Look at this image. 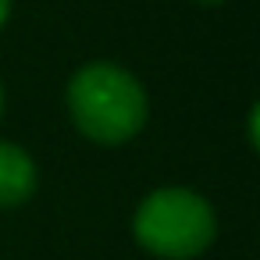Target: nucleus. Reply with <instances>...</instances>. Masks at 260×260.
<instances>
[{
    "label": "nucleus",
    "mask_w": 260,
    "mask_h": 260,
    "mask_svg": "<svg viewBox=\"0 0 260 260\" xmlns=\"http://www.w3.org/2000/svg\"><path fill=\"white\" fill-rule=\"evenodd\" d=\"M36 192V160L18 146L0 139V207H18Z\"/></svg>",
    "instance_id": "7ed1b4c3"
},
{
    "label": "nucleus",
    "mask_w": 260,
    "mask_h": 260,
    "mask_svg": "<svg viewBox=\"0 0 260 260\" xmlns=\"http://www.w3.org/2000/svg\"><path fill=\"white\" fill-rule=\"evenodd\" d=\"M132 232L136 242L160 260H192L214 242L217 217L200 192L185 185H164L139 203Z\"/></svg>",
    "instance_id": "f03ea898"
},
{
    "label": "nucleus",
    "mask_w": 260,
    "mask_h": 260,
    "mask_svg": "<svg viewBox=\"0 0 260 260\" xmlns=\"http://www.w3.org/2000/svg\"><path fill=\"white\" fill-rule=\"evenodd\" d=\"M192 4H203V8H217V4H224V0H192Z\"/></svg>",
    "instance_id": "39448f33"
},
{
    "label": "nucleus",
    "mask_w": 260,
    "mask_h": 260,
    "mask_svg": "<svg viewBox=\"0 0 260 260\" xmlns=\"http://www.w3.org/2000/svg\"><path fill=\"white\" fill-rule=\"evenodd\" d=\"M68 111L86 139L100 146H121L146 125L150 104L132 72L111 61H93L72 75Z\"/></svg>",
    "instance_id": "f257e3e1"
},
{
    "label": "nucleus",
    "mask_w": 260,
    "mask_h": 260,
    "mask_svg": "<svg viewBox=\"0 0 260 260\" xmlns=\"http://www.w3.org/2000/svg\"><path fill=\"white\" fill-rule=\"evenodd\" d=\"M8 18H11V0H0V29L8 25Z\"/></svg>",
    "instance_id": "20e7f679"
},
{
    "label": "nucleus",
    "mask_w": 260,
    "mask_h": 260,
    "mask_svg": "<svg viewBox=\"0 0 260 260\" xmlns=\"http://www.w3.org/2000/svg\"><path fill=\"white\" fill-rule=\"evenodd\" d=\"M0 111H4V86H0Z\"/></svg>",
    "instance_id": "423d86ee"
}]
</instances>
